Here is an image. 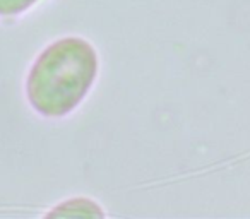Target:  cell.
<instances>
[{
    "label": "cell",
    "mask_w": 250,
    "mask_h": 219,
    "mask_svg": "<svg viewBox=\"0 0 250 219\" xmlns=\"http://www.w3.org/2000/svg\"><path fill=\"white\" fill-rule=\"evenodd\" d=\"M96 53L83 40L57 41L36 60L28 96L43 115H65L86 96L96 76Z\"/></svg>",
    "instance_id": "1"
},
{
    "label": "cell",
    "mask_w": 250,
    "mask_h": 219,
    "mask_svg": "<svg viewBox=\"0 0 250 219\" xmlns=\"http://www.w3.org/2000/svg\"><path fill=\"white\" fill-rule=\"evenodd\" d=\"M36 0H0V16H14L28 9Z\"/></svg>",
    "instance_id": "2"
}]
</instances>
